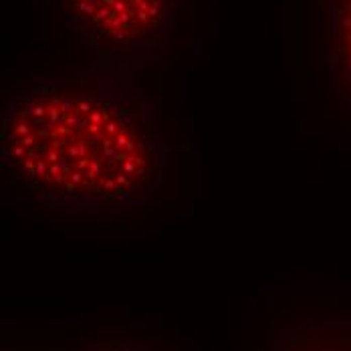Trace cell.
Masks as SVG:
<instances>
[{
  "mask_svg": "<svg viewBox=\"0 0 351 351\" xmlns=\"http://www.w3.org/2000/svg\"><path fill=\"white\" fill-rule=\"evenodd\" d=\"M158 109L132 75L45 77L4 107L0 162L40 204L71 214L149 206L170 172Z\"/></svg>",
  "mask_w": 351,
  "mask_h": 351,
  "instance_id": "6da1fadb",
  "label": "cell"
},
{
  "mask_svg": "<svg viewBox=\"0 0 351 351\" xmlns=\"http://www.w3.org/2000/svg\"><path fill=\"white\" fill-rule=\"evenodd\" d=\"M178 0H61V19L97 57L95 69L132 75L170 43Z\"/></svg>",
  "mask_w": 351,
  "mask_h": 351,
  "instance_id": "7a4b0ae2",
  "label": "cell"
},
{
  "mask_svg": "<svg viewBox=\"0 0 351 351\" xmlns=\"http://www.w3.org/2000/svg\"><path fill=\"white\" fill-rule=\"evenodd\" d=\"M321 65L331 93L351 113V0H321Z\"/></svg>",
  "mask_w": 351,
  "mask_h": 351,
  "instance_id": "3957f363",
  "label": "cell"
},
{
  "mask_svg": "<svg viewBox=\"0 0 351 351\" xmlns=\"http://www.w3.org/2000/svg\"><path fill=\"white\" fill-rule=\"evenodd\" d=\"M271 351H351V319L303 317Z\"/></svg>",
  "mask_w": 351,
  "mask_h": 351,
  "instance_id": "277c9868",
  "label": "cell"
},
{
  "mask_svg": "<svg viewBox=\"0 0 351 351\" xmlns=\"http://www.w3.org/2000/svg\"><path fill=\"white\" fill-rule=\"evenodd\" d=\"M83 351H152L149 348L136 346V343H128V341H119V339H107V341H97Z\"/></svg>",
  "mask_w": 351,
  "mask_h": 351,
  "instance_id": "5b68a950",
  "label": "cell"
}]
</instances>
